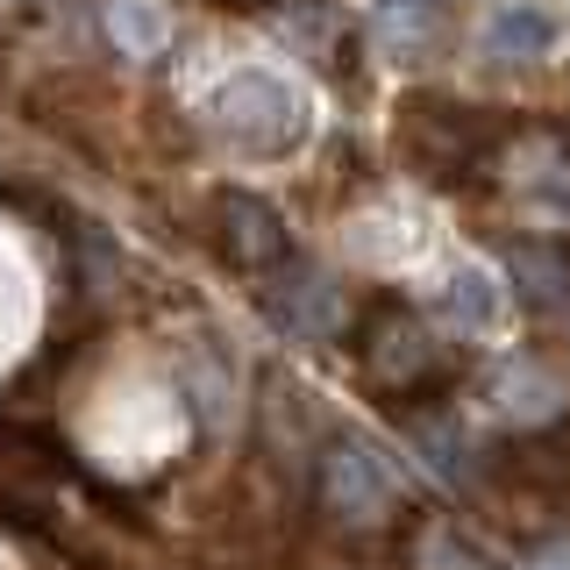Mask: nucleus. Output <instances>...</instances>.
<instances>
[{"mask_svg": "<svg viewBox=\"0 0 570 570\" xmlns=\"http://www.w3.org/2000/svg\"><path fill=\"white\" fill-rule=\"evenodd\" d=\"M200 121H207V136L222 142L228 157H243V165L293 157L299 142L314 136V107H307V94H299L293 79H278V71H264V65L228 71V79L207 94Z\"/></svg>", "mask_w": 570, "mask_h": 570, "instance_id": "f257e3e1", "label": "nucleus"}, {"mask_svg": "<svg viewBox=\"0 0 570 570\" xmlns=\"http://www.w3.org/2000/svg\"><path fill=\"white\" fill-rule=\"evenodd\" d=\"M321 499H328L343 521H385L392 499H400V478H392V463L371 450V442H328V456H321Z\"/></svg>", "mask_w": 570, "mask_h": 570, "instance_id": "f03ea898", "label": "nucleus"}, {"mask_svg": "<svg viewBox=\"0 0 570 570\" xmlns=\"http://www.w3.org/2000/svg\"><path fill=\"white\" fill-rule=\"evenodd\" d=\"M264 307H272V321H278L285 335H299V343H321V335L343 328L350 299H343V285H335L328 272L299 264V272H285L278 285H264Z\"/></svg>", "mask_w": 570, "mask_h": 570, "instance_id": "7ed1b4c3", "label": "nucleus"}, {"mask_svg": "<svg viewBox=\"0 0 570 570\" xmlns=\"http://www.w3.org/2000/svg\"><path fill=\"white\" fill-rule=\"evenodd\" d=\"M364 364H371L379 385H414V379L435 371V343H428V328L414 314H385L379 328H371V343H364Z\"/></svg>", "mask_w": 570, "mask_h": 570, "instance_id": "20e7f679", "label": "nucleus"}, {"mask_svg": "<svg viewBox=\"0 0 570 570\" xmlns=\"http://www.w3.org/2000/svg\"><path fill=\"white\" fill-rule=\"evenodd\" d=\"M485 400H492V414L513 421V428H542V421L563 414V385L549 379L542 364H507V371H492Z\"/></svg>", "mask_w": 570, "mask_h": 570, "instance_id": "39448f33", "label": "nucleus"}, {"mask_svg": "<svg viewBox=\"0 0 570 570\" xmlns=\"http://www.w3.org/2000/svg\"><path fill=\"white\" fill-rule=\"evenodd\" d=\"M222 249L236 264H278L285 257V228H278V214L257 200V193H222Z\"/></svg>", "mask_w": 570, "mask_h": 570, "instance_id": "423d86ee", "label": "nucleus"}, {"mask_svg": "<svg viewBox=\"0 0 570 570\" xmlns=\"http://www.w3.org/2000/svg\"><path fill=\"white\" fill-rule=\"evenodd\" d=\"M442 321L456 335H492L507 321V285H499L485 264H463V272L442 278Z\"/></svg>", "mask_w": 570, "mask_h": 570, "instance_id": "0eeeda50", "label": "nucleus"}, {"mask_svg": "<svg viewBox=\"0 0 570 570\" xmlns=\"http://www.w3.org/2000/svg\"><path fill=\"white\" fill-rule=\"evenodd\" d=\"M549 36H557V29H549V14H534V8H499L492 22H485V50L513 65V58H542Z\"/></svg>", "mask_w": 570, "mask_h": 570, "instance_id": "6e6552de", "label": "nucleus"}, {"mask_svg": "<svg viewBox=\"0 0 570 570\" xmlns=\"http://www.w3.org/2000/svg\"><path fill=\"white\" fill-rule=\"evenodd\" d=\"M521 193H549V200H570V142L563 136H534L521 150Z\"/></svg>", "mask_w": 570, "mask_h": 570, "instance_id": "1a4fd4ad", "label": "nucleus"}, {"mask_svg": "<svg viewBox=\"0 0 570 570\" xmlns=\"http://www.w3.org/2000/svg\"><path fill=\"white\" fill-rule=\"evenodd\" d=\"M107 36H115L129 58H157V50H165V14H157L150 0H115V8H107Z\"/></svg>", "mask_w": 570, "mask_h": 570, "instance_id": "9d476101", "label": "nucleus"}, {"mask_svg": "<svg viewBox=\"0 0 570 570\" xmlns=\"http://www.w3.org/2000/svg\"><path fill=\"white\" fill-rule=\"evenodd\" d=\"M513 272L528 278V293H542V299H557L563 293V257H549V249H521V257H513Z\"/></svg>", "mask_w": 570, "mask_h": 570, "instance_id": "9b49d317", "label": "nucleus"}, {"mask_svg": "<svg viewBox=\"0 0 570 570\" xmlns=\"http://www.w3.org/2000/svg\"><path fill=\"white\" fill-rule=\"evenodd\" d=\"M528 570H570V534H557V542H542L528 557Z\"/></svg>", "mask_w": 570, "mask_h": 570, "instance_id": "f8f14e48", "label": "nucleus"}]
</instances>
